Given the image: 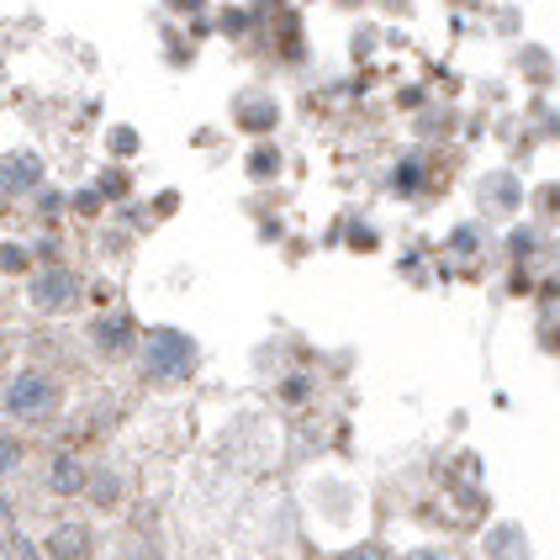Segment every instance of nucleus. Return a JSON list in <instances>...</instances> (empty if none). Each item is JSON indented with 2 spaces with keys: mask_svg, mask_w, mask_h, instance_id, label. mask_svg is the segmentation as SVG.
<instances>
[{
  "mask_svg": "<svg viewBox=\"0 0 560 560\" xmlns=\"http://www.w3.org/2000/svg\"><path fill=\"white\" fill-rule=\"evenodd\" d=\"M5 412L22 418V423H48L59 412V381L43 371H22L5 386Z\"/></svg>",
  "mask_w": 560,
  "mask_h": 560,
  "instance_id": "1",
  "label": "nucleus"
},
{
  "mask_svg": "<svg viewBox=\"0 0 560 560\" xmlns=\"http://www.w3.org/2000/svg\"><path fill=\"white\" fill-rule=\"evenodd\" d=\"M143 360H149V371L159 381H180V375L196 371V343L186 334H175V328H154L149 343H143Z\"/></svg>",
  "mask_w": 560,
  "mask_h": 560,
  "instance_id": "2",
  "label": "nucleus"
},
{
  "mask_svg": "<svg viewBox=\"0 0 560 560\" xmlns=\"http://www.w3.org/2000/svg\"><path fill=\"white\" fill-rule=\"evenodd\" d=\"M27 302L37 312H69L80 302V276H69V270H43V276L32 280Z\"/></svg>",
  "mask_w": 560,
  "mask_h": 560,
  "instance_id": "3",
  "label": "nucleus"
},
{
  "mask_svg": "<svg viewBox=\"0 0 560 560\" xmlns=\"http://www.w3.org/2000/svg\"><path fill=\"white\" fill-rule=\"evenodd\" d=\"M37 180H43V159L37 154H5L0 159V190L5 196H27V190H37Z\"/></svg>",
  "mask_w": 560,
  "mask_h": 560,
  "instance_id": "4",
  "label": "nucleus"
},
{
  "mask_svg": "<svg viewBox=\"0 0 560 560\" xmlns=\"http://www.w3.org/2000/svg\"><path fill=\"white\" fill-rule=\"evenodd\" d=\"M48 492H59V498H74V492H85V470H80V460H69V455H54V466H48Z\"/></svg>",
  "mask_w": 560,
  "mask_h": 560,
  "instance_id": "5",
  "label": "nucleus"
},
{
  "mask_svg": "<svg viewBox=\"0 0 560 560\" xmlns=\"http://www.w3.org/2000/svg\"><path fill=\"white\" fill-rule=\"evenodd\" d=\"M132 323L127 317H106V323H95V343H101V354H127L132 349Z\"/></svg>",
  "mask_w": 560,
  "mask_h": 560,
  "instance_id": "6",
  "label": "nucleus"
},
{
  "mask_svg": "<svg viewBox=\"0 0 560 560\" xmlns=\"http://www.w3.org/2000/svg\"><path fill=\"white\" fill-rule=\"evenodd\" d=\"M74 550H91V534H85V529L48 534V556H74Z\"/></svg>",
  "mask_w": 560,
  "mask_h": 560,
  "instance_id": "7",
  "label": "nucleus"
},
{
  "mask_svg": "<svg viewBox=\"0 0 560 560\" xmlns=\"http://www.w3.org/2000/svg\"><path fill=\"white\" fill-rule=\"evenodd\" d=\"M249 170H254V180H270V175L280 170V154H276V149H254V154H249Z\"/></svg>",
  "mask_w": 560,
  "mask_h": 560,
  "instance_id": "8",
  "label": "nucleus"
},
{
  "mask_svg": "<svg viewBox=\"0 0 560 560\" xmlns=\"http://www.w3.org/2000/svg\"><path fill=\"white\" fill-rule=\"evenodd\" d=\"M0 270H5V276H22V270H27V249H22V244H0Z\"/></svg>",
  "mask_w": 560,
  "mask_h": 560,
  "instance_id": "9",
  "label": "nucleus"
},
{
  "mask_svg": "<svg viewBox=\"0 0 560 560\" xmlns=\"http://www.w3.org/2000/svg\"><path fill=\"white\" fill-rule=\"evenodd\" d=\"M95 498H101V502L117 498V476H95Z\"/></svg>",
  "mask_w": 560,
  "mask_h": 560,
  "instance_id": "10",
  "label": "nucleus"
}]
</instances>
